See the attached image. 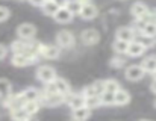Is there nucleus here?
Here are the masks:
<instances>
[{
	"label": "nucleus",
	"mask_w": 156,
	"mask_h": 121,
	"mask_svg": "<svg viewBox=\"0 0 156 121\" xmlns=\"http://www.w3.org/2000/svg\"><path fill=\"white\" fill-rule=\"evenodd\" d=\"M40 103H41V106L55 108V106H59V105L65 103V97L58 94V92H41Z\"/></svg>",
	"instance_id": "nucleus-1"
},
{
	"label": "nucleus",
	"mask_w": 156,
	"mask_h": 121,
	"mask_svg": "<svg viewBox=\"0 0 156 121\" xmlns=\"http://www.w3.org/2000/svg\"><path fill=\"white\" fill-rule=\"evenodd\" d=\"M53 85H55L56 92H58V94H61V95H64L65 99H67V95L71 92L70 83H68L65 79H62V77H56V79H55V82H53Z\"/></svg>",
	"instance_id": "nucleus-12"
},
{
	"label": "nucleus",
	"mask_w": 156,
	"mask_h": 121,
	"mask_svg": "<svg viewBox=\"0 0 156 121\" xmlns=\"http://www.w3.org/2000/svg\"><path fill=\"white\" fill-rule=\"evenodd\" d=\"M124 64H126V59L121 58V55H117V56H114L112 59L109 60V65H111L112 68H121Z\"/></svg>",
	"instance_id": "nucleus-32"
},
{
	"label": "nucleus",
	"mask_w": 156,
	"mask_h": 121,
	"mask_svg": "<svg viewBox=\"0 0 156 121\" xmlns=\"http://www.w3.org/2000/svg\"><path fill=\"white\" fill-rule=\"evenodd\" d=\"M65 103L70 106V109H79L85 106V97L82 95V92H70L65 99Z\"/></svg>",
	"instance_id": "nucleus-7"
},
{
	"label": "nucleus",
	"mask_w": 156,
	"mask_h": 121,
	"mask_svg": "<svg viewBox=\"0 0 156 121\" xmlns=\"http://www.w3.org/2000/svg\"><path fill=\"white\" fill-rule=\"evenodd\" d=\"M135 30H133V27H120V29H117V32H115V38L117 40H121V41H126V43H132L133 40H135Z\"/></svg>",
	"instance_id": "nucleus-10"
},
{
	"label": "nucleus",
	"mask_w": 156,
	"mask_h": 121,
	"mask_svg": "<svg viewBox=\"0 0 156 121\" xmlns=\"http://www.w3.org/2000/svg\"><path fill=\"white\" fill-rule=\"evenodd\" d=\"M140 121H150V120H140Z\"/></svg>",
	"instance_id": "nucleus-42"
},
{
	"label": "nucleus",
	"mask_w": 156,
	"mask_h": 121,
	"mask_svg": "<svg viewBox=\"0 0 156 121\" xmlns=\"http://www.w3.org/2000/svg\"><path fill=\"white\" fill-rule=\"evenodd\" d=\"M146 53V49L138 43V41H132V43H129V49H127V53L126 55H129V56H132V58H138V56H143Z\"/></svg>",
	"instance_id": "nucleus-16"
},
{
	"label": "nucleus",
	"mask_w": 156,
	"mask_h": 121,
	"mask_svg": "<svg viewBox=\"0 0 156 121\" xmlns=\"http://www.w3.org/2000/svg\"><path fill=\"white\" fill-rule=\"evenodd\" d=\"M41 9H43V14L44 15H49V17H55L56 15V12H58V9H59V6L55 3V2H46L43 6H41Z\"/></svg>",
	"instance_id": "nucleus-24"
},
{
	"label": "nucleus",
	"mask_w": 156,
	"mask_h": 121,
	"mask_svg": "<svg viewBox=\"0 0 156 121\" xmlns=\"http://www.w3.org/2000/svg\"><path fill=\"white\" fill-rule=\"evenodd\" d=\"M97 15H99V8H97L93 2L88 3V5H85V6L82 8V11H80V17H82L83 20H94Z\"/></svg>",
	"instance_id": "nucleus-13"
},
{
	"label": "nucleus",
	"mask_w": 156,
	"mask_h": 121,
	"mask_svg": "<svg viewBox=\"0 0 156 121\" xmlns=\"http://www.w3.org/2000/svg\"><path fill=\"white\" fill-rule=\"evenodd\" d=\"M144 73H155L156 71V56H147L143 59V64H141Z\"/></svg>",
	"instance_id": "nucleus-22"
},
{
	"label": "nucleus",
	"mask_w": 156,
	"mask_h": 121,
	"mask_svg": "<svg viewBox=\"0 0 156 121\" xmlns=\"http://www.w3.org/2000/svg\"><path fill=\"white\" fill-rule=\"evenodd\" d=\"M76 44V38L70 30H59L56 35V46L61 49H71Z\"/></svg>",
	"instance_id": "nucleus-3"
},
{
	"label": "nucleus",
	"mask_w": 156,
	"mask_h": 121,
	"mask_svg": "<svg viewBox=\"0 0 156 121\" xmlns=\"http://www.w3.org/2000/svg\"><path fill=\"white\" fill-rule=\"evenodd\" d=\"M21 97L24 99V102H40L41 91H38L37 88H26L21 92Z\"/></svg>",
	"instance_id": "nucleus-18"
},
{
	"label": "nucleus",
	"mask_w": 156,
	"mask_h": 121,
	"mask_svg": "<svg viewBox=\"0 0 156 121\" xmlns=\"http://www.w3.org/2000/svg\"><path fill=\"white\" fill-rule=\"evenodd\" d=\"M12 94V85L8 79L0 77V100L5 102L9 95Z\"/></svg>",
	"instance_id": "nucleus-17"
},
{
	"label": "nucleus",
	"mask_w": 156,
	"mask_h": 121,
	"mask_svg": "<svg viewBox=\"0 0 156 121\" xmlns=\"http://www.w3.org/2000/svg\"><path fill=\"white\" fill-rule=\"evenodd\" d=\"M114 99H115L114 105H117V106H124V105H127V103L130 102V94H129L126 89L121 88V89H118V91L115 92Z\"/></svg>",
	"instance_id": "nucleus-19"
},
{
	"label": "nucleus",
	"mask_w": 156,
	"mask_h": 121,
	"mask_svg": "<svg viewBox=\"0 0 156 121\" xmlns=\"http://www.w3.org/2000/svg\"><path fill=\"white\" fill-rule=\"evenodd\" d=\"M135 41H138L146 50H149V49H152V47H155L156 46V38H153V36H147V35H143V33L136 35V36H135Z\"/></svg>",
	"instance_id": "nucleus-20"
},
{
	"label": "nucleus",
	"mask_w": 156,
	"mask_h": 121,
	"mask_svg": "<svg viewBox=\"0 0 156 121\" xmlns=\"http://www.w3.org/2000/svg\"><path fill=\"white\" fill-rule=\"evenodd\" d=\"M90 117H91V109H88L87 106L71 111V118H73V121H87Z\"/></svg>",
	"instance_id": "nucleus-15"
},
{
	"label": "nucleus",
	"mask_w": 156,
	"mask_h": 121,
	"mask_svg": "<svg viewBox=\"0 0 156 121\" xmlns=\"http://www.w3.org/2000/svg\"><path fill=\"white\" fill-rule=\"evenodd\" d=\"M91 88H93L94 94H96L97 97H100V95H102V94L105 92V83H103V80H96L94 83H91Z\"/></svg>",
	"instance_id": "nucleus-31"
},
{
	"label": "nucleus",
	"mask_w": 156,
	"mask_h": 121,
	"mask_svg": "<svg viewBox=\"0 0 156 121\" xmlns=\"http://www.w3.org/2000/svg\"><path fill=\"white\" fill-rule=\"evenodd\" d=\"M150 89H152V92L156 94V79H153V82H152V85H150Z\"/></svg>",
	"instance_id": "nucleus-37"
},
{
	"label": "nucleus",
	"mask_w": 156,
	"mask_h": 121,
	"mask_svg": "<svg viewBox=\"0 0 156 121\" xmlns=\"http://www.w3.org/2000/svg\"><path fill=\"white\" fill-rule=\"evenodd\" d=\"M40 108H41V103H40V102H26L24 106H23V109H24L30 117H34V115L40 111Z\"/></svg>",
	"instance_id": "nucleus-26"
},
{
	"label": "nucleus",
	"mask_w": 156,
	"mask_h": 121,
	"mask_svg": "<svg viewBox=\"0 0 156 121\" xmlns=\"http://www.w3.org/2000/svg\"><path fill=\"white\" fill-rule=\"evenodd\" d=\"M155 108H156V100H155Z\"/></svg>",
	"instance_id": "nucleus-44"
},
{
	"label": "nucleus",
	"mask_w": 156,
	"mask_h": 121,
	"mask_svg": "<svg viewBox=\"0 0 156 121\" xmlns=\"http://www.w3.org/2000/svg\"><path fill=\"white\" fill-rule=\"evenodd\" d=\"M18 2H27V0H18Z\"/></svg>",
	"instance_id": "nucleus-41"
},
{
	"label": "nucleus",
	"mask_w": 156,
	"mask_h": 121,
	"mask_svg": "<svg viewBox=\"0 0 156 121\" xmlns=\"http://www.w3.org/2000/svg\"><path fill=\"white\" fill-rule=\"evenodd\" d=\"M114 95H115V94H112V92H106V91H105L103 94L100 95V103H102V106H112L114 102H115Z\"/></svg>",
	"instance_id": "nucleus-29"
},
{
	"label": "nucleus",
	"mask_w": 156,
	"mask_h": 121,
	"mask_svg": "<svg viewBox=\"0 0 156 121\" xmlns=\"http://www.w3.org/2000/svg\"><path fill=\"white\" fill-rule=\"evenodd\" d=\"M30 5H34V6H38V8H41L44 3H46V0H27Z\"/></svg>",
	"instance_id": "nucleus-35"
},
{
	"label": "nucleus",
	"mask_w": 156,
	"mask_h": 121,
	"mask_svg": "<svg viewBox=\"0 0 156 121\" xmlns=\"http://www.w3.org/2000/svg\"><path fill=\"white\" fill-rule=\"evenodd\" d=\"M73 15H80V11H82V5H80V2L79 0H70L68 3H67V6H65Z\"/></svg>",
	"instance_id": "nucleus-28"
},
{
	"label": "nucleus",
	"mask_w": 156,
	"mask_h": 121,
	"mask_svg": "<svg viewBox=\"0 0 156 121\" xmlns=\"http://www.w3.org/2000/svg\"><path fill=\"white\" fill-rule=\"evenodd\" d=\"M153 77H155V79H156V71H155V73H153Z\"/></svg>",
	"instance_id": "nucleus-40"
},
{
	"label": "nucleus",
	"mask_w": 156,
	"mask_h": 121,
	"mask_svg": "<svg viewBox=\"0 0 156 121\" xmlns=\"http://www.w3.org/2000/svg\"><path fill=\"white\" fill-rule=\"evenodd\" d=\"M112 49H114V52L117 55H126L127 53V49H129V43L115 38V41L112 43Z\"/></svg>",
	"instance_id": "nucleus-23"
},
{
	"label": "nucleus",
	"mask_w": 156,
	"mask_h": 121,
	"mask_svg": "<svg viewBox=\"0 0 156 121\" xmlns=\"http://www.w3.org/2000/svg\"><path fill=\"white\" fill-rule=\"evenodd\" d=\"M53 2H55L59 8H65V6H67V3H68L70 0H53Z\"/></svg>",
	"instance_id": "nucleus-36"
},
{
	"label": "nucleus",
	"mask_w": 156,
	"mask_h": 121,
	"mask_svg": "<svg viewBox=\"0 0 156 121\" xmlns=\"http://www.w3.org/2000/svg\"><path fill=\"white\" fill-rule=\"evenodd\" d=\"M37 27L30 23H23L17 27V36L18 40H35Z\"/></svg>",
	"instance_id": "nucleus-4"
},
{
	"label": "nucleus",
	"mask_w": 156,
	"mask_h": 121,
	"mask_svg": "<svg viewBox=\"0 0 156 121\" xmlns=\"http://www.w3.org/2000/svg\"><path fill=\"white\" fill-rule=\"evenodd\" d=\"M32 117L23 109V108H18V109H12L11 111V120L12 121H27L30 120Z\"/></svg>",
	"instance_id": "nucleus-21"
},
{
	"label": "nucleus",
	"mask_w": 156,
	"mask_h": 121,
	"mask_svg": "<svg viewBox=\"0 0 156 121\" xmlns=\"http://www.w3.org/2000/svg\"><path fill=\"white\" fill-rule=\"evenodd\" d=\"M35 62H38V60L34 59L32 56H27V55H12V58H11V64L14 67H20V68L21 67H29Z\"/></svg>",
	"instance_id": "nucleus-11"
},
{
	"label": "nucleus",
	"mask_w": 156,
	"mask_h": 121,
	"mask_svg": "<svg viewBox=\"0 0 156 121\" xmlns=\"http://www.w3.org/2000/svg\"><path fill=\"white\" fill-rule=\"evenodd\" d=\"M80 40L85 46H94L100 41V33L96 29H85L80 35Z\"/></svg>",
	"instance_id": "nucleus-8"
},
{
	"label": "nucleus",
	"mask_w": 156,
	"mask_h": 121,
	"mask_svg": "<svg viewBox=\"0 0 156 121\" xmlns=\"http://www.w3.org/2000/svg\"><path fill=\"white\" fill-rule=\"evenodd\" d=\"M144 70H143V67L141 65H129V67H126V70H124V77L129 80V82H138V80H141L143 77H144Z\"/></svg>",
	"instance_id": "nucleus-5"
},
{
	"label": "nucleus",
	"mask_w": 156,
	"mask_h": 121,
	"mask_svg": "<svg viewBox=\"0 0 156 121\" xmlns=\"http://www.w3.org/2000/svg\"><path fill=\"white\" fill-rule=\"evenodd\" d=\"M40 56L44 58V59H58L61 56V47H58L56 44H50V46H46V44H41V49H40Z\"/></svg>",
	"instance_id": "nucleus-6"
},
{
	"label": "nucleus",
	"mask_w": 156,
	"mask_h": 121,
	"mask_svg": "<svg viewBox=\"0 0 156 121\" xmlns=\"http://www.w3.org/2000/svg\"><path fill=\"white\" fill-rule=\"evenodd\" d=\"M8 55V47L5 44H0V60H3Z\"/></svg>",
	"instance_id": "nucleus-34"
},
{
	"label": "nucleus",
	"mask_w": 156,
	"mask_h": 121,
	"mask_svg": "<svg viewBox=\"0 0 156 121\" xmlns=\"http://www.w3.org/2000/svg\"><path fill=\"white\" fill-rule=\"evenodd\" d=\"M149 11H150V8L143 2H135L130 8V14L133 15L135 20H144V17L147 15Z\"/></svg>",
	"instance_id": "nucleus-9"
},
{
	"label": "nucleus",
	"mask_w": 156,
	"mask_h": 121,
	"mask_svg": "<svg viewBox=\"0 0 156 121\" xmlns=\"http://www.w3.org/2000/svg\"><path fill=\"white\" fill-rule=\"evenodd\" d=\"M27 121H38V120H34V118H30V120H27Z\"/></svg>",
	"instance_id": "nucleus-39"
},
{
	"label": "nucleus",
	"mask_w": 156,
	"mask_h": 121,
	"mask_svg": "<svg viewBox=\"0 0 156 121\" xmlns=\"http://www.w3.org/2000/svg\"><path fill=\"white\" fill-rule=\"evenodd\" d=\"M46 2H52V0H46Z\"/></svg>",
	"instance_id": "nucleus-43"
},
{
	"label": "nucleus",
	"mask_w": 156,
	"mask_h": 121,
	"mask_svg": "<svg viewBox=\"0 0 156 121\" xmlns=\"http://www.w3.org/2000/svg\"><path fill=\"white\" fill-rule=\"evenodd\" d=\"M85 106H87L88 109H96V108L102 106L100 97H97V95H94V97H87V99H85Z\"/></svg>",
	"instance_id": "nucleus-30"
},
{
	"label": "nucleus",
	"mask_w": 156,
	"mask_h": 121,
	"mask_svg": "<svg viewBox=\"0 0 156 121\" xmlns=\"http://www.w3.org/2000/svg\"><path fill=\"white\" fill-rule=\"evenodd\" d=\"M79 2H80V5H82V6H85V5L91 3V0H79Z\"/></svg>",
	"instance_id": "nucleus-38"
},
{
	"label": "nucleus",
	"mask_w": 156,
	"mask_h": 121,
	"mask_svg": "<svg viewBox=\"0 0 156 121\" xmlns=\"http://www.w3.org/2000/svg\"><path fill=\"white\" fill-rule=\"evenodd\" d=\"M53 18H55V21L59 23V24H67V23H70V21L74 18V15H73L67 8H59L58 12H56V15H55Z\"/></svg>",
	"instance_id": "nucleus-14"
},
{
	"label": "nucleus",
	"mask_w": 156,
	"mask_h": 121,
	"mask_svg": "<svg viewBox=\"0 0 156 121\" xmlns=\"http://www.w3.org/2000/svg\"><path fill=\"white\" fill-rule=\"evenodd\" d=\"M11 15V11L6 8V6H0V23L2 21H6Z\"/></svg>",
	"instance_id": "nucleus-33"
},
{
	"label": "nucleus",
	"mask_w": 156,
	"mask_h": 121,
	"mask_svg": "<svg viewBox=\"0 0 156 121\" xmlns=\"http://www.w3.org/2000/svg\"><path fill=\"white\" fill-rule=\"evenodd\" d=\"M56 77H58L56 70L53 68L52 65H41V67H38V70H37V79H38L40 82H43L44 85L55 82Z\"/></svg>",
	"instance_id": "nucleus-2"
},
{
	"label": "nucleus",
	"mask_w": 156,
	"mask_h": 121,
	"mask_svg": "<svg viewBox=\"0 0 156 121\" xmlns=\"http://www.w3.org/2000/svg\"><path fill=\"white\" fill-rule=\"evenodd\" d=\"M103 83H105V91H106V92L115 94L118 89H121L120 82H117L115 79H106V80H103Z\"/></svg>",
	"instance_id": "nucleus-25"
},
{
	"label": "nucleus",
	"mask_w": 156,
	"mask_h": 121,
	"mask_svg": "<svg viewBox=\"0 0 156 121\" xmlns=\"http://www.w3.org/2000/svg\"><path fill=\"white\" fill-rule=\"evenodd\" d=\"M140 33L156 38V24H155V23H146V21H144V26L141 27ZM140 33H138V35H140Z\"/></svg>",
	"instance_id": "nucleus-27"
}]
</instances>
